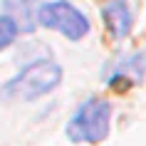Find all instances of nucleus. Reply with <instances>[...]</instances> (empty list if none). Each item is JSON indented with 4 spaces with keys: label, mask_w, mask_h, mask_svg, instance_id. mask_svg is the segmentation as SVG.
I'll return each instance as SVG.
<instances>
[{
    "label": "nucleus",
    "mask_w": 146,
    "mask_h": 146,
    "mask_svg": "<svg viewBox=\"0 0 146 146\" xmlns=\"http://www.w3.org/2000/svg\"><path fill=\"white\" fill-rule=\"evenodd\" d=\"M144 67H146V54H131L126 60L116 62L111 69H104V79L107 84L116 87V82H124V84H136L144 77Z\"/></svg>",
    "instance_id": "obj_4"
},
{
    "label": "nucleus",
    "mask_w": 146,
    "mask_h": 146,
    "mask_svg": "<svg viewBox=\"0 0 146 146\" xmlns=\"http://www.w3.org/2000/svg\"><path fill=\"white\" fill-rule=\"evenodd\" d=\"M17 32H20V25L13 20L10 15H0V50H5L15 42Z\"/></svg>",
    "instance_id": "obj_6"
},
{
    "label": "nucleus",
    "mask_w": 146,
    "mask_h": 146,
    "mask_svg": "<svg viewBox=\"0 0 146 146\" xmlns=\"http://www.w3.org/2000/svg\"><path fill=\"white\" fill-rule=\"evenodd\" d=\"M109 119L111 107L104 99H87L74 111V116L67 124V136L74 144H99L109 134Z\"/></svg>",
    "instance_id": "obj_2"
},
{
    "label": "nucleus",
    "mask_w": 146,
    "mask_h": 146,
    "mask_svg": "<svg viewBox=\"0 0 146 146\" xmlns=\"http://www.w3.org/2000/svg\"><path fill=\"white\" fill-rule=\"evenodd\" d=\"M37 23L42 27L62 32L69 40H82L89 32V20L84 17L82 10H77L72 3L67 0H52L40 5L37 10Z\"/></svg>",
    "instance_id": "obj_3"
},
{
    "label": "nucleus",
    "mask_w": 146,
    "mask_h": 146,
    "mask_svg": "<svg viewBox=\"0 0 146 146\" xmlns=\"http://www.w3.org/2000/svg\"><path fill=\"white\" fill-rule=\"evenodd\" d=\"M102 17L107 23V30L114 35L116 40H121L129 35L131 30V13L126 8L124 0H107L102 8Z\"/></svg>",
    "instance_id": "obj_5"
},
{
    "label": "nucleus",
    "mask_w": 146,
    "mask_h": 146,
    "mask_svg": "<svg viewBox=\"0 0 146 146\" xmlns=\"http://www.w3.org/2000/svg\"><path fill=\"white\" fill-rule=\"evenodd\" d=\"M62 82V67L52 60H37L0 89L3 102H32Z\"/></svg>",
    "instance_id": "obj_1"
}]
</instances>
